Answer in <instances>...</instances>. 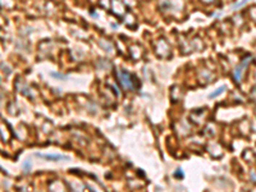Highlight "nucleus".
<instances>
[{"mask_svg": "<svg viewBox=\"0 0 256 192\" xmlns=\"http://www.w3.org/2000/svg\"><path fill=\"white\" fill-rule=\"evenodd\" d=\"M224 90H225V87H224V86H222L220 88H218V90H216V91H214L213 94H211V95H210V98H214V96H216V95H219V94H222L223 91H224Z\"/></svg>", "mask_w": 256, "mask_h": 192, "instance_id": "20e7f679", "label": "nucleus"}, {"mask_svg": "<svg viewBox=\"0 0 256 192\" xmlns=\"http://www.w3.org/2000/svg\"><path fill=\"white\" fill-rule=\"evenodd\" d=\"M248 2H250V0H241V2H238L237 4H235V5H233V7H232V10H237V9H239V8L242 7V5L247 4Z\"/></svg>", "mask_w": 256, "mask_h": 192, "instance_id": "7ed1b4c3", "label": "nucleus"}, {"mask_svg": "<svg viewBox=\"0 0 256 192\" xmlns=\"http://www.w3.org/2000/svg\"><path fill=\"white\" fill-rule=\"evenodd\" d=\"M250 60H251V56H247L246 59H245V60L242 62L241 66H238V67H237V69L235 71V76H236V79H237V81H239V79H241V72L243 71V67L246 66V64H247Z\"/></svg>", "mask_w": 256, "mask_h": 192, "instance_id": "f03ea898", "label": "nucleus"}, {"mask_svg": "<svg viewBox=\"0 0 256 192\" xmlns=\"http://www.w3.org/2000/svg\"><path fill=\"white\" fill-rule=\"evenodd\" d=\"M121 82L124 87H128V88H132V83H131V78H129V74L126 72H121Z\"/></svg>", "mask_w": 256, "mask_h": 192, "instance_id": "f257e3e1", "label": "nucleus"}]
</instances>
